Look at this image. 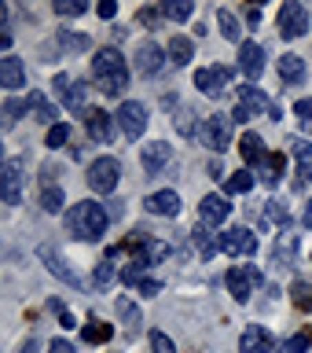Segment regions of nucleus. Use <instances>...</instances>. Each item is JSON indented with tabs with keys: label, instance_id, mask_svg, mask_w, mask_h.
I'll return each instance as SVG.
<instances>
[{
	"label": "nucleus",
	"instance_id": "obj_30",
	"mask_svg": "<svg viewBox=\"0 0 312 353\" xmlns=\"http://www.w3.org/2000/svg\"><path fill=\"white\" fill-rule=\"evenodd\" d=\"M217 26H220V33H225V37H228L231 44L242 41V26H239V19L231 15L228 8H220V11H217Z\"/></svg>",
	"mask_w": 312,
	"mask_h": 353
},
{
	"label": "nucleus",
	"instance_id": "obj_36",
	"mask_svg": "<svg viewBox=\"0 0 312 353\" xmlns=\"http://www.w3.org/2000/svg\"><path fill=\"white\" fill-rule=\"evenodd\" d=\"M114 265H110V261H99L96 265V272H92V287H96V291H107V287L110 283H114Z\"/></svg>",
	"mask_w": 312,
	"mask_h": 353
},
{
	"label": "nucleus",
	"instance_id": "obj_20",
	"mask_svg": "<svg viewBox=\"0 0 312 353\" xmlns=\"http://www.w3.org/2000/svg\"><path fill=\"white\" fill-rule=\"evenodd\" d=\"M26 107H30V118H37L41 125H59V107H52L48 99H44V92H30L26 99Z\"/></svg>",
	"mask_w": 312,
	"mask_h": 353
},
{
	"label": "nucleus",
	"instance_id": "obj_10",
	"mask_svg": "<svg viewBox=\"0 0 312 353\" xmlns=\"http://www.w3.org/2000/svg\"><path fill=\"white\" fill-rule=\"evenodd\" d=\"M118 125L129 140H140L143 129H147V107L136 103V99H125V103L118 107Z\"/></svg>",
	"mask_w": 312,
	"mask_h": 353
},
{
	"label": "nucleus",
	"instance_id": "obj_32",
	"mask_svg": "<svg viewBox=\"0 0 312 353\" xmlns=\"http://www.w3.org/2000/svg\"><path fill=\"white\" fill-rule=\"evenodd\" d=\"M191 11H195L191 0H165V4H162V15H165V19H173V22L191 19Z\"/></svg>",
	"mask_w": 312,
	"mask_h": 353
},
{
	"label": "nucleus",
	"instance_id": "obj_52",
	"mask_svg": "<svg viewBox=\"0 0 312 353\" xmlns=\"http://www.w3.org/2000/svg\"><path fill=\"white\" fill-rule=\"evenodd\" d=\"M48 353H74V346H70V342H59V339H55Z\"/></svg>",
	"mask_w": 312,
	"mask_h": 353
},
{
	"label": "nucleus",
	"instance_id": "obj_43",
	"mask_svg": "<svg viewBox=\"0 0 312 353\" xmlns=\"http://www.w3.org/2000/svg\"><path fill=\"white\" fill-rule=\"evenodd\" d=\"M22 110H30V107H26V99H15V96L4 99V114H8V118H4V125H15Z\"/></svg>",
	"mask_w": 312,
	"mask_h": 353
},
{
	"label": "nucleus",
	"instance_id": "obj_7",
	"mask_svg": "<svg viewBox=\"0 0 312 353\" xmlns=\"http://www.w3.org/2000/svg\"><path fill=\"white\" fill-rule=\"evenodd\" d=\"M228 81H231V70L228 66H206V70L195 74V88L209 99H225L228 96Z\"/></svg>",
	"mask_w": 312,
	"mask_h": 353
},
{
	"label": "nucleus",
	"instance_id": "obj_17",
	"mask_svg": "<svg viewBox=\"0 0 312 353\" xmlns=\"http://www.w3.org/2000/svg\"><path fill=\"white\" fill-rule=\"evenodd\" d=\"M151 210V214H158V217H176L180 214V195L173 192V188H165V192H154L147 195V203H143Z\"/></svg>",
	"mask_w": 312,
	"mask_h": 353
},
{
	"label": "nucleus",
	"instance_id": "obj_35",
	"mask_svg": "<svg viewBox=\"0 0 312 353\" xmlns=\"http://www.w3.org/2000/svg\"><path fill=\"white\" fill-rule=\"evenodd\" d=\"M85 99H88V85H85V81H74L70 88H66L63 103L70 107V110H81V107H85Z\"/></svg>",
	"mask_w": 312,
	"mask_h": 353
},
{
	"label": "nucleus",
	"instance_id": "obj_25",
	"mask_svg": "<svg viewBox=\"0 0 312 353\" xmlns=\"http://www.w3.org/2000/svg\"><path fill=\"white\" fill-rule=\"evenodd\" d=\"M239 151H242V159H247V165H264V159H269L258 132H247V137L239 140Z\"/></svg>",
	"mask_w": 312,
	"mask_h": 353
},
{
	"label": "nucleus",
	"instance_id": "obj_37",
	"mask_svg": "<svg viewBox=\"0 0 312 353\" xmlns=\"http://www.w3.org/2000/svg\"><path fill=\"white\" fill-rule=\"evenodd\" d=\"M55 44H59V48H66V52H85V48H88V37H85V33H66V30H59Z\"/></svg>",
	"mask_w": 312,
	"mask_h": 353
},
{
	"label": "nucleus",
	"instance_id": "obj_57",
	"mask_svg": "<svg viewBox=\"0 0 312 353\" xmlns=\"http://www.w3.org/2000/svg\"><path fill=\"white\" fill-rule=\"evenodd\" d=\"M305 228H312V199L305 203Z\"/></svg>",
	"mask_w": 312,
	"mask_h": 353
},
{
	"label": "nucleus",
	"instance_id": "obj_39",
	"mask_svg": "<svg viewBox=\"0 0 312 353\" xmlns=\"http://www.w3.org/2000/svg\"><path fill=\"white\" fill-rule=\"evenodd\" d=\"M118 280H121V283H129V287H132V283L140 287L143 280H147V265H140V261H132V265H125V269L118 272Z\"/></svg>",
	"mask_w": 312,
	"mask_h": 353
},
{
	"label": "nucleus",
	"instance_id": "obj_19",
	"mask_svg": "<svg viewBox=\"0 0 312 353\" xmlns=\"http://www.w3.org/2000/svg\"><path fill=\"white\" fill-rule=\"evenodd\" d=\"M228 214H231V206H228L225 195H206L202 203H198V217H202L206 225H220V221H228Z\"/></svg>",
	"mask_w": 312,
	"mask_h": 353
},
{
	"label": "nucleus",
	"instance_id": "obj_31",
	"mask_svg": "<svg viewBox=\"0 0 312 353\" xmlns=\"http://www.w3.org/2000/svg\"><path fill=\"white\" fill-rule=\"evenodd\" d=\"M264 221H272V225H280V228L291 225V210H287L283 199H269V203H264Z\"/></svg>",
	"mask_w": 312,
	"mask_h": 353
},
{
	"label": "nucleus",
	"instance_id": "obj_13",
	"mask_svg": "<svg viewBox=\"0 0 312 353\" xmlns=\"http://www.w3.org/2000/svg\"><path fill=\"white\" fill-rule=\"evenodd\" d=\"M169 159H173V148L165 140H151L147 148L140 151V165H143V173H147V176L162 173L165 165H169Z\"/></svg>",
	"mask_w": 312,
	"mask_h": 353
},
{
	"label": "nucleus",
	"instance_id": "obj_50",
	"mask_svg": "<svg viewBox=\"0 0 312 353\" xmlns=\"http://www.w3.org/2000/svg\"><path fill=\"white\" fill-rule=\"evenodd\" d=\"M294 188H312V165H298V181Z\"/></svg>",
	"mask_w": 312,
	"mask_h": 353
},
{
	"label": "nucleus",
	"instance_id": "obj_4",
	"mask_svg": "<svg viewBox=\"0 0 312 353\" xmlns=\"http://www.w3.org/2000/svg\"><path fill=\"white\" fill-rule=\"evenodd\" d=\"M225 283H228V291L236 294V302H250L253 287L264 283V272L253 269V265H231L228 276H225Z\"/></svg>",
	"mask_w": 312,
	"mask_h": 353
},
{
	"label": "nucleus",
	"instance_id": "obj_46",
	"mask_svg": "<svg viewBox=\"0 0 312 353\" xmlns=\"http://www.w3.org/2000/svg\"><path fill=\"white\" fill-rule=\"evenodd\" d=\"M151 350H154V353H176L173 339L165 335V331H151Z\"/></svg>",
	"mask_w": 312,
	"mask_h": 353
},
{
	"label": "nucleus",
	"instance_id": "obj_49",
	"mask_svg": "<svg viewBox=\"0 0 312 353\" xmlns=\"http://www.w3.org/2000/svg\"><path fill=\"white\" fill-rule=\"evenodd\" d=\"M74 81H70V74H55V81H52V88H55V96H66V88H70Z\"/></svg>",
	"mask_w": 312,
	"mask_h": 353
},
{
	"label": "nucleus",
	"instance_id": "obj_16",
	"mask_svg": "<svg viewBox=\"0 0 312 353\" xmlns=\"http://www.w3.org/2000/svg\"><path fill=\"white\" fill-rule=\"evenodd\" d=\"M239 70L250 77H261V70H264V48L261 44H253V41H242L239 44Z\"/></svg>",
	"mask_w": 312,
	"mask_h": 353
},
{
	"label": "nucleus",
	"instance_id": "obj_21",
	"mask_svg": "<svg viewBox=\"0 0 312 353\" xmlns=\"http://www.w3.org/2000/svg\"><path fill=\"white\" fill-rule=\"evenodd\" d=\"M85 129H88V137H92L96 143H110V114L107 110L88 107L85 110Z\"/></svg>",
	"mask_w": 312,
	"mask_h": 353
},
{
	"label": "nucleus",
	"instance_id": "obj_29",
	"mask_svg": "<svg viewBox=\"0 0 312 353\" xmlns=\"http://www.w3.org/2000/svg\"><path fill=\"white\" fill-rule=\"evenodd\" d=\"M63 203H66V199H63V188L59 184H44L41 188V210H44V214H59Z\"/></svg>",
	"mask_w": 312,
	"mask_h": 353
},
{
	"label": "nucleus",
	"instance_id": "obj_14",
	"mask_svg": "<svg viewBox=\"0 0 312 353\" xmlns=\"http://www.w3.org/2000/svg\"><path fill=\"white\" fill-rule=\"evenodd\" d=\"M162 63H165V52H162L154 41H143L140 48H136V59H132V66H136L143 77L158 74V70H162Z\"/></svg>",
	"mask_w": 312,
	"mask_h": 353
},
{
	"label": "nucleus",
	"instance_id": "obj_55",
	"mask_svg": "<svg viewBox=\"0 0 312 353\" xmlns=\"http://www.w3.org/2000/svg\"><path fill=\"white\" fill-rule=\"evenodd\" d=\"M158 19V11H147V8H140V22H154Z\"/></svg>",
	"mask_w": 312,
	"mask_h": 353
},
{
	"label": "nucleus",
	"instance_id": "obj_54",
	"mask_svg": "<svg viewBox=\"0 0 312 353\" xmlns=\"http://www.w3.org/2000/svg\"><path fill=\"white\" fill-rule=\"evenodd\" d=\"M19 353H41V346H37V342H33V339H26V342H22V346H19Z\"/></svg>",
	"mask_w": 312,
	"mask_h": 353
},
{
	"label": "nucleus",
	"instance_id": "obj_2",
	"mask_svg": "<svg viewBox=\"0 0 312 353\" xmlns=\"http://www.w3.org/2000/svg\"><path fill=\"white\" fill-rule=\"evenodd\" d=\"M110 225V210H103L99 203L92 199H85V203H77L70 214H66V228H70L74 239H85V243H99L103 239V232Z\"/></svg>",
	"mask_w": 312,
	"mask_h": 353
},
{
	"label": "nucleus",
	"instance_id": "obj_18",
	"mask_svg": "<svg viewBox=\"0 0 312 353\" xmlns=\"http://www.w3.org/2000/svg\"><path fill=\"white\" fill-rule=\"evenodd\" d=\"M191 243H195V250L202 254V258L209 261L214 254L220 250V236L214 232V225H206V221H198L195 225V232H191Z\"/></svg>",
	"mask_w": 312,
	"mask_h": 353
},
{
	"label": "nucleus",
	"instance_id": "obj_26",
	"mask_svg": "<svg viewBox=\"0 0 312 353\" xmlns=\"http://www.w3.org/2000/svg\"><path fill=\"white\" fill-rule=\"evenodd\" d=\"M191 55H195L191 37H184V33H173V41H169V63L187 66V63H191Z\"/></svg>",
	"mask_w": 312,
	"mask_h": 353
},
{
	"label": "nucleus",
	"instance_id": "obj_6",
	"mask_svg": "<svg viewBox=\"0 0 312 353\" xmlns=\"http://www.w3.org/2000/svg\"><path fill=\"white\" fill-rule=\"evenodd\" d=\"M309 33V11L305 4H298V0H287L280 8V37L294 41V37H305Z\"/></svg>",
	"mask_w": 312,
	"mask_h": 353
},
{
	"label": "nucleus",
	"instance_id": "obj_33",
	"mask_svg": "<svg viewBox=\"0 0 312 353\" xmlns=\"http://www.w3.org/2000/svg\"><path fill=\"white\" fill-rule=\"evenodd\" d=\"M225 188H228L231 195H247L250 188H253V173H250V170H236V173L225 181Z\"/></svg>",
	"mask_w": 312,
	"mask_h": 353
},
{
	"label": "nucleus",
	"instance_id": "obj_23",
	"mask_svg": "<svg viewBox=\"0 0 312 353\" xmlns=\"http://www.w3.org/2000/svg\"><path fill=\"white\" fill-rule=\"evenodd\" d=\"M239 350H242V353H269V350H272V339L264 335V327L250 324L247 331H242V339H239Z\"/></svg>",
	"mask_w": 312,
	"mask_h": 353
},
{
	"label": "nucleus",
	"instance_id": "obj_27",
	"mask_svg": "<svg viewBox=\"0 0 312 353\" xmlns=\"http://www.w3.org/2000/svg\"><path fill=\"white\" fill-rule=\"evenodd\" d=\"M283 170H287V154H269V159H264V165H261V181L269 184V188H275L283 181Z\"/></svg>",
	"mask_w": 312,
	"mask_h": 353
},
{
	"label": "nucleus",
	"instance_id": "obj_40",
	"mask_svg": "<svg viewBox=\"0 0 312 353\" xmlns=\"http://www.w3.org/2000/svg\"><path fill=\"white\" fill-rule=\"evenodd\" d=\"M85 11H88L85 0H55V15H63V19H77Z\"/></svg>",
	"mask_w": 312,
	"mask_h": 353
},
{
	"label": "nucleus",
	"instance_id": "obj_12",
	"mask_svg": "<svg viewBox=\"0 0 312 353\" xmlns=\"http://www.w3.org/2000/svg\"><path fill=\"white\" fill-rule=\"evenodd\" d=\"M0 195H4L8 206L22 203V162L19 159H8L4 170H0Z\"/></svg>",
	"mask_w": 312,
	"mask_h": 353
},
{
	"label": "nucleus",
	"instance_id": "obj_47",
	"mask_svg": "<svg viewBox=\"0 0 312 353\" xmlns=\"http://www.w3.org/2000/svg\"><path fill=\"white\" fill-rule=\"evenodd\" d=\"M70 140V125H55V129H48V148H63V143Z\"/></svg>",
	"mask_w": 312,
	"mask_h": 353
},
{
	"label": "nucleus",
	"instance_id": "obj_34",
	"mask_svg": "<svg viewBox=\"0 0 312 353\" xmlns=\"http://www.w3.org/2000/svg\"><path fill=\"white\" fill-rule=\"evenodd\" d=\"M291 302L298 305V309H312V283H305V280H294V287H291Z\"/></svg>",
	"mask_w": 312,
	"mask_h": 353
},
{
	"label": "nucleus",
	"instance_id": "obj_22",
	"mask_svg": "<svg viewBox=\"0 0 312 353\" xmlns=\"http://www.w3.org/2000/svg\"><path fill=\"white\" fill-rule=\"evenodd\" d=\"M0 85L4 88L26 85V66H22V59H15V55H4V59H0Z\"/></svg>",
	"mask_w": 312,
	"mask_h": 353
},
{
	"label": "nucleus",
	"instance_id": "obj_11",
	"mask_svg": "<svg viewBox=\"0 0 312 353\" xmlns=\"http://www.w3.org/2000/svg\"><path fill=\"white\" fill-rule=\"evenodd\" d=\"M220 250L231 254V258H250V254L258 250V236H253L250 228H228L225 236H220Z\"/></svg>",
	"mask_w": 312,
	"mask_h": 353
},
{
	"label": "nucleus",
	"instance_id": "obj_56",
	"mask_svg": "<svg viewBox=\"0 0 312 353\" xmlns=\"http://www.w3.org/2000/svg\"><path fill=\"white\" fill-rule=\"evenodd\" d=\"M63 327H77V320H74L70 309H63Z\"/></svg>",
	"mask_w": 312,
	"mask_h": 353
},
{
	"label": "nucleus",
	"instance_id": "obj_5",
	"mask_svg": "<svg viewBox=\"0 0 312 353\" xmlns=\"http://www.w3.org/2000/svg\"><path fill=\"white\" fill-rule=\"evenodd\" d=\"M129 250H136V261L140 265H158L165 261L173 254L169 243H162V239H151V236H143V232H132V239L125 243Z\"/></svg>",
	"mask_w": 312,
	"mask_h": 353
},
{
	"label": "nucleus",
	"instance_id": "obj_28",
	"mask_svg": "<svg viewBox=\"0 0 312 353\" xmlns=\"http://www.w3.org/2000/svg\"><path fill=\"white\" fill-rule=\"evenodd\" d=\"M294 254H298V236L283 232V236L275 239V261H280L283 269H291V265H294Z\"/></svg>",
	"mask_w": 312,
	"mask_h": 353
},
{
	"label": "nucleus",
	"instance_id": "obj_41",
	"mask_svg": "<svg viewBox=\"0 0 312 353\" xmlns=\"http://www.w3.org/2000/svg\"><path fill=\"white\" fill-rule=\"evenodd\" d=\"M107 339H110V324H99V320H92V324L85 327V342H92V346H103Z\"/></svg>",
	"mask_w": 312,
	"mask_h": 353
},
{
	"label": "nucleus",
	"instance_id": "obj_8",
	"mask_svg": "<svg viewBox=\"0 0 312 353\" xmlns=\"http://www.w3.org/2000/svg\"><path fill=\"white\" fill-rule=\"evenodd\" d=\"M202 143L209 151H228L231 148V118L228 114L202 118Z\"/></svg>",
	"mask_w": 312,
	"mask_h": 353
},
{
	"label": "nucleus",
	"instance_id": "obj_53",
	"mask_svg": "<svg viewBox=\"0 0 312 353\" xmlns=\"http://www.w3.org/2000/svg\"><path fill=\"white\" fill-rule=\"evenodd\" d=\"M231 118H236V121H250L253 114H250V110H242V107L236 103V110H231Z\"/></svg>",
	"mask_w": 312,
	"mask_h": 353
},
{
	"label": "nucleus",
	"instance_id": "obj_3",
	"mask_svg": "<svg viewBox=\"0 0 312 353\" xmlns=\"http://www.w3.org/2000/svg\"><path fill=\"white\" fill-rule=\"evenodd\" d=\"M121 181V162L110 159V154H103V159H96L92 165H88V188H92L96 195H110Z\"/></svg>",
	"mask_w": 312,
	"mask_h": 353
},
{
	"label": "nucleus",
	"instance_id": "obj_15",
	"mask_svg": "<svg viewBox=\"0 0 312 353\" xmlns=\"http://www.w3.org/2000/svg\"><path fill=\"white\" fill-rule=\"evenodd\" d=\"M236 103H239L242 110H250L253 118H258V114H264V110H272V114H275V107L269 103V96H264L258 85H239V92H236Z\"/></svg>",
	"mask_w": 312,
	"mask_h": 353
},
{
	"label": "nucleus",
	"instance_id": "obj_48",
	"mask_svg": "<svg viewBox=\"0 0 312 353\" xmlns=\"http://www.w3.org/2000/svg\"><path fill=\"white\" fill-rule=\"evenodd\" d=\"M96 15H99V19H114V15H118V4H114V0H99V4H96Z\"/></svg>",
	"mask_w": 312,
	"mask_h": 353
},
{
	"label": "nucleus",
	"instance_id": "obj_38",
	"mask_svg": "<svg viewBox=\"0 0 312 353\" xmlns=\"http://www.w3.org/2000/svg\"><path fill=\"white\" fill-rule=\"evenodd\" d=\"M118 316L125 320V327H129V331H136V327L143 324V320H140V309L132 305L129 298H118Z\"/></svg>",
	"mask_w": 312,
	"mask_h": 353
},
{
	"label": "nucleus",
	"instance_id": "obj_9",
	"mask_svg": "<svg viewBox=\"0 0 312 353\" xmlns=\"http://www.w3.org/2000/svg\"><path fill=\"white\" fill-rule=\"evenodd\" d=\"M37 258H41L44 265H48V272H52V276H59V280H63L66 287H85V280L70 269V261H66L63 254L52 247V243H41V247H37Z\"/></svg>",
	"mask_w": 312,
	"mask_h": 353
},
{
	"label": "nucleus",
	"instance_id": "obj_51",
	"mask_svg": "<svg viewBox=\"0 0 312 353\" xmlns=\"http://www.w3.org/2000/svg\"><path fill=\"white\" fill-rule=\"evenodd\" d=\"M158 291H162V283H158V280H143V283H140V294H147V298H151V294H158Z\"/></svg>",
	"mask_w": 312,
	"mask_h": 353
},
{
	"label": "nucleus",
	"instance_id": "obj_24",
	"mask_svg": "<svg viewBox=\"0 0 312 353\" xmlns=\"http://www.w3.org/2000/svg\"><path fill=\"white\" fill-rule=\"evenodd\" d=\"M275 66H280V77L287 85H298L305 77V59H302V55H294V52L280 55V63H275Z\"/></svg>",
	"mask_w": 312,
	"mask_h": 353
},
{
	"label": "nucleus",
	"instance_id": "obj_45",
	"mask_svg": "<svg viewBox=\"0 0 312 353\" xmlns=\"http://www.w3.org/2000/svg\"><path fill=\"white\" fill-rule=\"evenodd\" d=\"M294 114H298V121H302V129L312 132V99H298V103H294Z\"/></svg>",
	"mask_w": 312,
	"mask_h": 353
},
{
	"label": "nucleus",
	"instance_id": "obj_1",
	"mask_svg": "<svg viewBox=\"0 0 312 353\" xmlns=\"http://www.w3.org/2000/svg\"><path fill=\"white\" fill-rule=\"evenodd\" d=\"M92 81L99 92L107 96H118L129 88V63L125 55H121L118 48H99L96 59H92Z\"/></svg>",
	"mask_w": 312,
	"mask_h": 353
},
{
	"label": "nucleus",
	"instance_id": "obj_42",
	"mask_svg": "<svg viewBox=\"0 0 312 353\" xmlns=\"http://www.w3.org/2000/svg\"><path fill=\"white\" fill-rule=\"evenodd\" d=\"M309 346H312V327H302L298 335L287 339V353H305Z\"/></svg>",
	"mask_w": 312,
	"mask_h": 353
},
{
	"label": "nucleus",
	"instance_id": "obj_44",
	"mask_svg": "<svg viewBox=\"0 0 312 353\" xmlns=\"http://www.w3.org/2000/svg\"><path fill=\"white\" fill-rule=\"evenodd\" d=\"M291 151H294L298 165H312V143L309 140H291Z\"/></svg>",
	"mask_w": 312,
	"mask_h": 353
}]
</instances>
